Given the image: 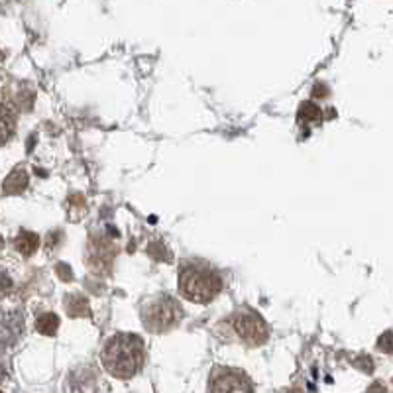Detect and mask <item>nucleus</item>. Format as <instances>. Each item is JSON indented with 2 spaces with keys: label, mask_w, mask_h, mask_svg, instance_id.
<instances>
[{
  "label": "nucleus",
  "mask_w": 393,
  "mask_h": 393,
  "mask_svg": "<svg viewBox=\"0 0 393 393\" xmlns=\"http://www.w3.org/2000/svg\"><path fill=\"white\" fill-rule=\"evenodd\" d=\"M2 246H4V242H2V236H0V250H2Z\"/></svg>",
  "instance_id": "obj_14"
},
{
  "label": "nucleus",
  "mask_w": 393,
  "mask_h": 393,
  "mask_svg": "<svg viewBox=\"0 0 393 393\" xmlns=\"http://www.w3.org/2000/svg\"><path fill=\"white\" fill-rule=\"evenodd\" d=\"M16 248H18L24 256H32L34 252L37 250V244H40V238H37V234L34 233H26V230H22V233L16 236Z\"/></svg>",
  "instance_id": "obj_10"
},
{
  "label": "nucleus",
  "mask_w": 393,
  "mask_h": 393,
  "mask_svg": "<svg viewBox=\"0 0 393 393\" xmlns=\"http://www.w3.org/2000/svg\"><path fill=\"white\" fill-rule=\"evenodd\" d=\"M97 374L87 366L79 368L77 372H73L69 375V382H67L69 393H97Z\"/></svg>",
  "instance_id": "obj_6"
},
{
  "label": "nucleus",
  "mask_w": 393,
  "mask_h": 393,
  "mask_svg": "<svg viewBox=\"0 0 393 393\" xmlns=\"http://www.w3.org/2000/svg\"><path fill=\"white\" fill-rule=\"evenodd\" d=\"M179 287L189 301L209 303L223 291V277L206 264H185L179 274Z\"/></svg>",
  "instance_id": "obj_2"
},
{
  "label": "nucleus",
  "mask_w": 393,
  "mask_h": 393,
  "mask_svg": "<svg viewBox=\"0 0 393 393\" xmlns=\"http://www.w3.org/2000/svg\"><path fill=\"white\" fill-rule=\"evenodd\" d=\"M211 393H254V385L240 370L216 368L211 380Z\"/></svg>",
  "instance_id": "obj_5"
},
{
  "label": "nucleus",
  "mask_w": 393,
  "mask_h": 393,
  "mask_svg": "<svg viewBox=\"0 0 393 393\" xmlns=\"http://www.w3.org/2000/svg\"><path fill=\"white\" fill-rule=\"evenodd\" d=\"M322 112L321 108L317 107L315 102H303L299 107V124L301 126H315L321 124Z\"/></svg>",
  "instance_id": "obj_9"
},
{
  "label": "nucleus",
  "mask_w": 393,
  "mask_h": 393,
  "mask_svg": "<svg viewBox=\"0 0 393 393\" xmlns=\"http://www.w3.org/2000/svg\"><path fill=\"white\" fill-rule=\"evenodd\" d=\"M233 327L238 339L248 346H262L269 339V327L266 324V321L258 313L248 311V309H242V311L234 313Z\"/></svg>",
  "instance_id": "obj_4"
},
{
  "label": "nucleus",
  "mask_w": 393,
  "mask_h": 393,
  "mask_svg": "<svg viewBox=\"0 0 393 393\" xmlns=\"http://www.w3.org/2000/svg\"><path fill=\"white\" fill-rule=\"evenodd\" d=\"M389 339H392V332L387 331L384 334V339L377 342V346L384 350V352H392V346H389Z\"/></svg>",
  "instance_id": "obj_12"
},
{
  "label": "nucleus",
  "mask_w": 393,
  "mask_h": 393,
  "mask_svg": "<svg viewBox=\"0 0 393 393\" xmlns=\"http://www.w3.org/2000/svg\"><path fill=\"white\" fill-rule=\"evenodd\" d=\"M4 377H6V372H4V368L0 364V380H4Z\"/></svg>",
  "instance_id": "obj_13"
},
{
  "label": "nucleus",
  "mask_w": 393,
  "mask_h": 393,
  "mask_svg": "<svg viewBox=\"0 0 393 393\" xmlns=\"http://www.w3.org/2000/svg\"><path fill=\"white\" fill-rule=\"evenodd\" d=\"M59 327V319L54 313H45L37 319V331L42 334H55Z\"/></svg>",
  "instance_id": "obj_11"
},
{
  "label": "nucleus",
  "mask_w": 393,
  "mask_h": 393,
  "mask_svg": "<svg viewBox=\"0 0 393 393\" xmlns=\"http://www.w3.org/2000/svg\"><path fill=\"white\" fill-rule=\"evenodd\" d=\"M28 187V173L22 168L14 170L2 183V193L4 195H20Z\"/></svg>",
  "instance_id": "obj_7"
},
{
  "label": "nucleus",
  "mask_w": 393,
  "mask_h": 393,
  "mask_svg": "<svg viewBox=\"0 0 393 393\" xmlns=\"http://www.w3.org/2000/svg\"><path fill=\"white\" fill-rule=\"evenodd\" d=\"M14 128H16L14 112L6 105L0 102V146L8 142L10 136L14 134Z\"/></svg>",
  "instance_id": "obj_8"
},
{
  "label": "nucleus",
  "mask_w": 393,
  "mask_h": 393,
  "mask_svg": "<svg viewBox=\"0 0 393 393\" xmlns=\"http://www.w3.org/2000/svg\"><path fill=\"white\" fill-rule=\"evenodd\" d=\"M183 319V309L170 295L150 297L142 307V322L150 332H168Z\"/></svg>",
  "instance_id": "obj_3"
},
{
  "label": "nucleus",
  "mask_w": 393,
  "mask_h": 393,
  "mask_svg": "<svg viewBox=\"0 0 393 393\" xmlns=\"http://www.w3.org/2000/svg\"><path fill=\"white\" fill-rule=\"evenodd\" d=\"M289 393H303V392H299V389H291V392Z\"/></svg>",
  "instance_id": "obj_15"
},
{
  "label": "nucleus",
  "mask_w": 393,
  "mask_h": 393,
  "mask_svg": "<svg viewBox=\"0 0 393 393\" xmlns=\"http://www.w3.org/2000/svg\"><path fill=\"white\" fill-rule=\"evenodd\" d=\"M100 360L108 374L120 380L132 377L142 370L143 360H146L142 339L136 334H124V332L108 339L100 354Z\"/></svg>",
  "instance_id": "obj_1"
}]
</instances>
